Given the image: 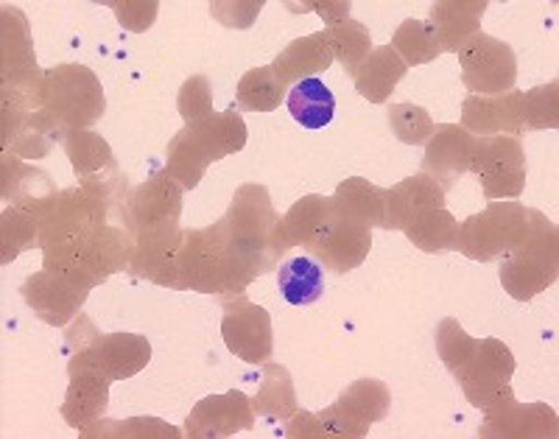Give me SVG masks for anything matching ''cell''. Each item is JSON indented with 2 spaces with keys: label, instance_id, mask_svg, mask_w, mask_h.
Listing matches in <instances>:
<instances>
[{
  "label": "cell",
  "instance_id": "obj_11",
  "mask_svg": "<svg viewBox=\"0 0 559 439\" xmlns=\"http://www.w3.org/2000/svg\"><path fill=\"white\" fill-rule=\"evenodd\" d=\"M179 244H182V233H179L177 218L140 229V236L134 238V252L129 266H134L132 272L146 277V281L159 283V286H174Z\"/></svg>",
  "mask_w": 559,
  "mask_h": 439
},
{
  "label": "cell",
  "instance_id": "obj_9",
  "mask_svg": "<svg viewBox=\"0 0 559 439\" xmlns=\"http://www.w3.org/2000/svg\"><path fill=\"white\" fill-rule=\"evenodd\" d=\"M478 351H481L478 356H471L456 369V378L462 381V387H467L471 381L478 383V389H473L471 395H467L473 406L492 408L503 398L512 401V395H509V376L515 369V361H512L507 347L489 339V342L478 344Z\"/></svg>",
  "mask_w": 559,
  "mask_h": 439
},
{
  "label": "cell",
  "instance_id": "obj_29",
  "mask_svg": "<svg viewBox=\"0 0 559 439\" xmlns=\"http://www.w3.org/2000/svg\"><path fill=\"white\" fill-rule=\"evenodd\" d=\"M64 149H68L70 163H73L76 174L82 177L84 188H87L90 179L98 177V174L104 177V166L118 168L115 166L112 152H109L107 143H104L102 138L93 132H76L73 138H68V141H64Z\"/></svg>",
  "mask_w": 559,
  "mask_h": 439
},
{
  "label": "cell",
  "instance_id": "obj_30",
  "mask_svg": "<svg viewBox=\"0 0 559 439\" xmlns=\"http://www.w3.org/2000/svg\"><path fill=\"white\" fill-rule=\"evenodd\" d=\"M207 163L210 157L199 149V143L193 141L188 129H182L168 146V171L182 188H197Z\"/></svg>",
  "mask_w": 559,
  "mask_h": 439
},
{
  "label": "cell",
  "instance_id": "obj_27",
  "mask_svg": "<svg viewBox=\"0 0 559 439\" xmlns=\"http://www.w3.org/2000/svg\"><path fill=\"white\" fill-rule=\"evenodd\" d=\"M107 381L96 369H79V376L73 372V383H70L68 403L62 412L79 406V412L68 420V426L84 428L90 423H96L104 412H107Z\"/></svg>",
  "mask_w": 559,
  "mask_h": 439
},
{
  "label": "cell",
  "instance_id": "obj_18",
  "mask_svg": "<svg viewBox=\"0 0 559 439\" xmlns=\"http://www.w3.org/2000/svg\"><path fill=\"white\" fill-rule=\"evenodd\" d=\"M333 62L331 34L319 32L311 37H302L292 43L286 51L274 59L272 71L277 73L280 82H302V79H317V73L328 71Z\"/></svg>",
  "mask_w": 559,
  "mask_h": 439
},
{
  "label": "cell",
  "instance_id": "obj_10",
  "mask_svg": "<svg viewBox=\"0 0 559 439\" xmlns=\"http://www.w3.org/2000/svg\"><path fill=\"white\" fill-rule=\"evenodd\" d=\"M222 333L229 351L243 361L263 364L272 356V319L249 299L241 297L224 306Z\"/></svg>",
  "mask_w": 559,
  "mask_h": 439
},
{
  "label": "cell",
  "instance_id": "obj_32",
  "mask_svg": "<svg viewBox=\"0 0 559 439\" xmlns=\"http://www.w3.org/2000/svg\"><path fill=\"white\" fill-rule=\"evenodd\" d=\"M394 51L406 54V64H423L437 57L442 51V45H439L433 26L417 23V20H406L397 37H394Z\"/></svg>",
  "mask_w": 559,
  "mask_h": 439
},
{
  "label": "cell",
  "instance_id": "obj_31",
  "mask_svg": "<svg viewBox=\"0 0 559 439\" xmlns=\"http://www.w3.org/2000/svg\"><path fill=\"white\" fill-rule=\"evenodd\" d=\"M283 87L277 73L272 68H258L249 71L238 84V107L254 109V112H272L283 98Z\"/></svg>",
  "mask_w": 559,
  "mask_h": 439
},
{
  "label": "cell",
  "instance_id": "obj_14",
  "mask_svg": "<svg viewBox=\"0 0 559 439\" xmlns=\"http://www.w3.org/2000/svg\"><path fill=\"white\" fill-rule=\"evenodd\" d=\"M252 428V406L241 392L204 398L188 417L185 434L188 437H229L236 431Z\"/></svg>",
  "mask_w": 559,
  "mask_h": 439
},
{
  "label": "cell",
  "instance_id": "obj_1",
  "mask_svg": "<svg viewBox=\"0 0 559 439\" xmlns=\"http://www.w3.org/2000/svg\"><path fill=\"white\" fill-rule=\"evenodd\" d=\"M213 227L233 261L249 277L272 272L277 258L288 249L283 238V224L272 211L269 191L263 185H243L229 204L227 216Z\"/></svg>",
  "mask_w": 559,
  "mask_h": 439
},
{
  "label": "cell",
  "instance_id": "obj_8",
  "mask_svg": "<svg viewBox=\"0 0 559 439\" xmlns=\"http://www.w3.org/2000/svg\"><path fill=\"white\" fill-rule=\"evenodd\" d=\"M464 62V84L473 93H509L515 84V54L496 37L476 32L459 48Z\"/></svg>",
  "mask_w": 559,
  "mask_h": 439
},
{
  "label": "cell",
  "instance_id": "obj_17",
  "mask_svg": "<svg viewBox=\"0 0 559 439\" xmlns=\"http://www.w3.org/2000/svg\"><path fill=\"white\" fill-rule=\"evenodd\" d=\"M442 188L437 179L419 174V177L406 179L394 191H386V211H383V227L386 229H406L423 211L442 207Z\"/></svg>",
  "mask_w": 559,
  "mask_h": 439
},
{
  "label": "cell",
  "instance_id": "obj_3",
  "mask_svg": "<svg viewBox=\"0 0 559 439\" xmlns=\"http://www.w3.org/2000/svg\"><path fill=\"white\" fill-rule=\"evenodd\" d=\"M104 218V204L87 191H64L43 224L45 269H70L76 263L84 241Z\"/></svg>",
  "mask_w": 559,
  "mask_h": 439
},
{
  "label": "cell",
  "instance_id": "obj_24",
  "mask_svg": "<svg viewBox=\"0 0 559 439\" xmlns=\"http://www.w3.org/2000/svg\"><path fill=\"white\" fill-rule=\"evenodd\" d=\"M288 112L299 127L324 129L336 115V98H333L331 87H324L322 79H302L288 93Z\"/></svg>",
  "mask_w": 559,
  "mask_h": 439
},
{
  "label": "cell",
  "instance_id": "obj_38",
  "mask_svg": "<svg viewBox=\"0 0 559 439\" xmlns=\"http://www.w3.org/2000/svg\"><path fill=\"white\" fill-rule=\"evenodd\" d=\"M464 339H467V336H464V331L456 325V322H453V319H445V322L439 325L437 342H439V351H442V361H445L448 367H453V358H456L453 347H459V344H462ZM464 347H467V353H476L478 342H467V344H464ZM467 353H464V356H459L456 369L462 367V364L467 361V358H471V356H467ZM456 369H453V372H456Z\"/></svg>",
  "mask_w": 559,
  "mask_h": 439
},
{
  "label": "cell",
  "instance_id": "obj_23",
  "mask_svg": "<svg viewBox=\"0 0 559 439\" xmlns=\"http://www.w3.org/2000/svg\"><path fill=\"white\" fill-rule=\"evenodd\" d=\"M336 216L338 213L333 207V199L306 197L302 202L294 204L286 222H280L283 224V238H286L288 247L319 241L331 229V224L336 222Z\"/></svg>",
  "mask_w": 559,
  "mask_h": 439
},
{
  "label": "cell",
  "instance_id": "obj_2",
  "mask_svg": "<svg viewBox=\"0 0 559 439\" xmlns=\"http://www.w3.org/2000/svg\"><path fill=\"white\" fill-rule=\"evenodd\" d=\"M249 281L252 277L233 261L216 227L182 233L174 288H193L202 294H238L247 288Z\"/></svg>",
  "mask_w": 559,
  "mask_h": 439
},
{
  "label": "cell",
  "instance_id": "obj_5",
  "mask_svg": "<svg viewBox=\"0 0 559 439\" xmlns=\"http://www.w3.org/2000/svg\"><path fill=\"white\" fill-rule=\"evenodd\" d=\"M526 238L528 222L521 204H492L487 213L467 218V224L459 227L456 249L476 261H489L498 252H515L526 244Z\"/></svg>",
  "mask_w": 559,
  "mask_h": 439
},
{
  "label": "cell",
  "instance_id": "obj_19",
  "mask_svg": "<svg viewBox=\"0 0 559 439\" xmlns=\"http://www.w3.org/2000/svg\"><path fill=\"white\" fill-rule=\"evenodd\" d=\"M464 127L476 134L521 132L523 93L509 90L501 98H467L464 102Z\"/></svg>",
  "mask_w": 559,
  "mask_h": 439
},
{
  "label": "cell",
  "instance_id": "obj_35",
  "mask_svg": "<svg viewBox=\"0 0 559 439\" xmlns=\"http://www.w3.org/2000/svg\"><path fill=\"white\" fill-rule=\"evenodd\" d=\"M389 123L403 143H426L428 134L433 132V123L426 109L414 107V104H394L389 109Z\"/></svg>",
  "mask_w": 559,
  "mask_h": 439
},
{
  "label": "cell",
  "instance_id": "obj_15",
  "mask_svg": "<svg viewBox=\"0 0 559 439\" xmlns=\"http://www.w3.org/2000/svg\"><path fill=\"white\" fill-rule=\"evenodd\" d=\"M433 132H437V138L428 143L423 171L433 174L431 179H439L442 182L439 188L445 191V188H451L471 168L476 138L467 129L453 127V123H445V127L433 129Z\"/></svg>",
  "mask_w": 559,
  "mask_h": 439
},
{
  "label": "cell",
  "instance_id": "obj_20",
  "mask_svg": "<svg viewBox=\"0 0 559 439\" xmlns=\"http://www.w3.org/2000/svg\"><path fill=\"white\" fill-rule=\"evenodd\" d=\"M179 207H182L179 188L168 177H159L132 193L127 204V216L134 229H146L154 224L174 222L179 216Z\"/></svg>",
  "mask_w": 559,
  "mask_h": 439
},
{
  "label": "cell",
  "instance_id": "obj_26",
  "mask_svg": "<svg viewBox=\"0 0 559 439\" xmlns=\"http://www.w3.org/2000/svg\"><path fill=\"white\" fill-rule=\"evenodd\" d=\"M277 288L288 306H311L324 292L322 266L311 256H299L286 263H280Z\"/></svg>",
  "mask_w": 559,
  "mask_h": 439
},
{
  "label": "cell",
  "instance_id": "obj_16",
  "mask_svg": "<svg viewBox=\"0 0 559 439\" xmlns=\"http://www.w3.org/2000/svg\"><path fill=\"white\" fill-rule=\"evenodd\" d=\"M369 244H372L369 227L336 216L331 229H328L319 241L308 244V247H311L313 256H319L328 266H331V272L344 274L364 261V256L369 252Z\"/></svg>",
  "mask_w": 559,
  "mask_h": 439
},
{
  "label": "cell",
  "instance_id": "obj_37",
  "mask_svg": "<svg viewBox=\"0 0 559 439\" xmlns=\"http://www.w3.org/2000/svg\"><path fill=\"white\" fill-rule=\"evenodd\" d=\"M179 112H182V118L188 121V127H191V123H199L202 118H207V115H213V109H210L207 79L193 76L182 84V93H179Z\"/></svg>",
  "mask_w": 559,
  "mask_h": 439
},
{
  "label": "cell",
  "instance_id": "obj_34",
  "mask_svg": "<svg viewBox=\"0 0 559 439\" xmlns=\"http://www.w3.org/2000/svg\"><path fill=\"white\" fill-rule=\"evenodd\" d=\"M280 387L283 389L292 387V381H288V369L269 367L266 383H263L261 395L254 398V412L263 414V417H283V420H286L288 414L294 412V392L283 395V403H280Z\"/></svg>",
  "mask_w": 559,
  "mask_h": 439
},
{
  "label": "cell",
  "instance_id": "obj_22",
  "mask_svg": "<svg viewBox=\"0 0 559 439\" xmlns=\"http://www.w3.org/2000/svg\"><path fill=\"white\" fill-rule=\"evenodd\" d=\"M333 207L347 222L364 224V227H383V211H386V191L364 179H349L338 185Z\"/></svg>",
  "mask_w": 559,
  "mask_h": 439
},
{
  "label": "cell",
  "instance_id": "obj_7",
  "mask_svg": "<svg viewBox=\"0 0 559 439\" xmlns=\"http://www.w3.org/2000/svg\"><path fill=\"white\" fill-rule=\"evenodd\" d=\"M93 283L76 269H45L23 283V297L48 325H64L82 308Z\"/></svg>",
  "mask_w": 559,
  "mask_h": 439
},
{
  "label": "cell",
  "instance_id": "obj_33",
  "mask_svg": "<svg viewBox=\"0 0 559 439\" xmlns=\"http://www.w3.org/2000/svg\"><path fill=\"white\" fill-rule=\"evenodd\" d=\"M331 48L333 57H338L344 62V71L349 76H356V71L364 64V59L369 57V32L358 23H342V26L331 28Z\"/></svg>",
  "mask_w": 559,
  "mask_h": 439
},
{
  "label": "cell",
  "instance_id": "obj_13",
  "mask_svg": "<svg viewBox=\"0 0 559 439\" xmlns=\"http://www.w3.org/2000/svg\"><path fill=\"white\" fill-rule=\"evenodd\" d=\"M471 168L481 177L487 197L496 188V182H503L501 197H512L507 179H512V185L523 188V177H526L521 143L515 138H487V141H476Z\"/></svg>",
  "mask_w": 559,
  "mask_h": 439
},
{
  "label": "cell",
  "instance_id": "obj_6",
  "mask_svg": "<svg viewBox=\"0 0 559 439\" xmlns=\"http://www.w3.org/2000/svg\"><path fill=\"white\" fill-rule=\"evenodd\" d=\"M82 71L84 68H76V64H64L59 71L48 73L43 90H39V107L51 115L59 129L82 127V123L96 121L104 112V96L98 82L87 84V87L76 84L82 79Z\"/></svg>",
  "mask_w": 559,
  "mask_h": 439
},
{
  "label": "cell",
  "instance_id": "obj_36",
  "mask_svg": "<svg viewBox=\"0 0 559 439\" xmlns=\"http://www.w3.org/2000/svg\"><path fill=\"white\" fill-rule=\"evenodd\" d=\"M34 236H37V216L20 211L3 213V263L17 258L23 249L34 247Z\"/></svg>",
  "mask_w": 559,
  "mask_h": 439
},
{
  "label": "cell",
  "instance_id": "obj_4",
  "mask_svg": "<svg viewBox=\"0 0 559 439\" xmlns=\"http://www.w3.org/2000/svg\"><path fill=\"white\" fill-rule=\"evenodd\" d=\"M532 218L534 222H528L526 244L518 247L512 258L501 266L503 286L518 299H532L557 277V247H554L557 236L546 241L548 233H554V224H548V218L537 211H532Z\"/></svg>",
  "mask_w": 559,
  "mask_h": 439
},
{
  "label": "cell",
  "instance_id": "obj_28",
  "mask_svg": "<svg viewBox=\"0 0 559 439\" xmlns=\"http://www.w3.org/2000/svg\"><path fill=\"white\" fill-rule=\"evenodd\" d=\"M408 238L426 252H442V249H456L459 241V222L445 211V207H431L423 211L406 227Z\"/></svg>",
  "mask_w": 559,
  "mask_h": 439
},
{
  "label": "cell",
  "instance_id": "obj_25",
  "mask_svg": "<svg viewBox=\"0 0 559 439\" xmlns=\"http://www.w3.org/2000/svg\"><path fill=\"white\" fill-rule=\"evenodd\" d=\"M193 141L199 143L210 159H222L227 154L238 152L247 143V127L236 112H222V115H207L199 123L188 127Z\"/></svg>",
  "mask_w": 559,
  "mask_h": 439
},
{
  "label": "cell",
  "instance_id": "obj_12",
  "mask_svg": "<svg viewBox=\"0 0 559 439\" xmlns=\"http://www.w3.org/2000/svg\"><path fill=\"white\" fill-rule=\"evenodd\" d=\"M132 252L134 241L129 238L127 229L98 224V227L90 233L82 252H79L76 263L70 269H76L79 274H84V277L96 286L98 281H107L109 274L123 269L127 263H132Z\"/></svg>",
  "mask_w": 559,
  "mask_h": 439
},
{
  "label": "cell",
  "instance_id": "obj_21",
  "mask_svg": "<svg viewBox=\"0 0 559 439\" xmlns=\"http://www.w3.org/2000/svg\"><path fill=\"white\" fill-rule=\"evenodd\" d=\"M408 64L403 62L401 54L394 51L392 45L386 48H378L372 57L364 59V64L356 71V87L364 98H369L372 104L386 102V96L394 90V84L406 76Z\"/></svg>",
  "mask_w": 559,
  "mask_h": 439
}]
</instances>
